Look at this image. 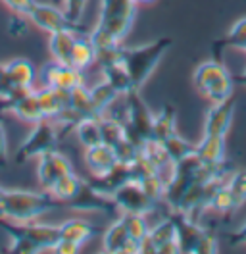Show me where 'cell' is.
I'll return each mask as SVG.
<instances>
[{
    "instance_id": "6da1fadb",
    "label": "cell",
    "mask_w": 246,
    "mask_h": 254,
    "mask_svg": "<svg viewBox=\"0 0 246 254\" xmlns=\"http://www.w3.org/2000/svg\"><path fill=\"white\" fill-rule=\"evenodd\" d=\"M135 12V0H100L98 21L89 35L96 48V62L112 56L116 48L122 47L133 27Z\"/></svg>"
},
{
    "instance_id": "7a4b0ae2",
    "label": "cell",
    "mask_w": 246,
    "mask_h": 254,
    "mask_svg": "<svg viewBox=\"0 0 246 254\" xmlns=\"http://www.w3.org/2000/svg\"><path fill=\"white\" fill-rule=\"evenodd\" d=\"M60 206L62 202L56 200L48 190L33 192V190L4 189L0 194V220H8L14 223L33 222Z\"/></svg>"
},
{
    "instance_id": "3957f363",
    "label": "cell",
    "mask_w": 246,
    "mask_h": 254,
    "mask_svg": "<svg viewBox=\"0 0 246 254\" xmlns=\"http://www.w3.org/2000/svg\"><path fill=\"white\" fill-rule=\"evenodd\" d=\"M173 45V41L169 37H160L152 43L140 45V47H120L116 48V58L125 65L129 77L133 81V87L140 91L144 87V83L150 79L154 69L158 67V64L162 62V58L166 56L169 47Z\"/></svg>"
},
{
    "instance_id": "277c9868",
    "label": "cell",
    "mask_w": 246,
    "mask_h": 254,
    "mask_svg": "<svg viewBox=\"0 0 246 254\" xmlns=\"http://www.w3.org/2000/svg\"><path fill=\"white\" fill-rule=\"evenodd\" d=\"M192 83L200 95L210 102H219L233 96L235 79L221 60H208L196 65L192 73Z\"/></svg>"
},
{
    "instance_id": "5b68a950",
    "label": "cell",
    "mask_w": 246,
    "mask_h": 254,
    "mask_svg": "<svg viewBox=\"0 0 246 254\" xmlns=\"http://www.w3.org/2000/svg\"><path fill=\"white\" fill-rule=\"evenodd\" d=\"M125 102V133L133 143L140 146L144 141L152 139L154 133V112L140 96V91L133 89L123 96Z\"/></svg>"
},
{
    "instance_id": "8992f818",
    "label": "cell",
    "mask_w": 246,
    "mask_h": 254,
    "mask_svg": "<svg viewBox=\"0 0 246 254\" xmlns=\"http://www.w3.org/2000/svg\"><path fill=\"white\" fill-rule=\"evenodd\" d=\"M175 227H177V245H179V253L183 254H215L219 253V245L217 239L202 229L196 220H190L188 216H184L181 212H173L171 214Z\"/></svg>"
},
{
    "instance_id": "52a82bcc",
    "label": "cell",
    "mask_w": 246,
    "mask_h": 254,
    "mask_svg": "<svg viewBox=\"0 0 246 254\" xmlns=\"http://www.w3.org/2000/svg\"><path fill=\"white\" fill-rule=\"evenodd\" d=\"M200 170H202V162L196 156V152L173 164V174L169 177L168 187H166V196H164V202L171 208V212L181 210V204H183L186 192L190 190V187L198 179Z\"/></svg>"
},
{
    "instance_id": "ba28073f",
    "label": "cell",
    "mask_w": 246,
    "mask_h": 254,
    "mask_svg": "<svg viewBox=\"0 0 246 254\" xmlns=\"http://www.w3.org/2000/svg\"><path fill=\"white\" fill-rule=\"evenodd\" d=\"M60 139V129L52 120H41L35 124L25 141L15 150V162H25L31 158H39L48 150H54Z\"/></svg>"
},
{
    "instance_id": "9c48e42d",
    "label": "cell",
    "mask_w": 246,
    "mask_h": 254,
    "mask_svg": "<svg viewBox=\"0 0 246 254\" xmlns=\"http://www.w3.org/2000/svg\"><path fill=\"white\" fill-rule=\"evenodd\" d=\"M29 21L33 25H37L39 29H43L46 33H56V31H63V29H71V31L77 33H87L79 23L71 21L67 14L54 6V4H48V2H37L31 6L29 14Z\"/></svg>"
},
{
    "instance_id": "30bf717a",
    "label": "cell",
    "mask_w": 246,
    "mask_h": 254,
    "mask_svg": "<svg viewBox=\"0 0 246 254\" xmlns=\"http://www.w3.org/2000/svg\"><path fill=\"white\" fill-rule=\"evenodd\" d=\"M112 200L122 214H144L148 216L156 202L144 192L137 179H129L112 192Z\"/></svg>"
},
{
    "instance_id": "8fae6325",
    "label": "cell",
    "mask_w": 246,
    "mask_h": 254,
    "mask_svg": "<svg viewBox=\"0 0 246 254\" xmlns=\"http://www.w3.org/2000/svg\"><path fill=\"white\" fill-rule=\"evenodd\" d=\"M41 79L45 87H52V89L65 91V93H71L73 89L85 85V75L81 69L67 65V64L56 62V60L45 64L41 67Z\"/></svg>"
},
{
    "instance_id": "7c38bea8",
    "label": "cell",
    "mask_w": 246,
    "mask_h": 254,
    "mask_svg": "<svg viewBox=\"0 0 246 254\" xmlns=\"http://www.w3.org/2000/svg\"><path fill=\"white\" fill-rule=\"evenodd\" d=\"M140 253L150 254H177L179 245H177V227L173 218L168 216L162 222H158L154 227H150L148 237L144 239Z\"/></svg>"
},
{
    "instance_id": "4fadbf2b",
    "label": "cell",
    "mask_w": 246,
    "mask_h": 254,
    "mask_svg": "<svg viewBox=\"0 0 246 254\" xmlns=\"http://www.w3.org/2000/svg\"><path fill=\"white\" fill-rule=\"evenodd\" d=\"M73 172V166L71 162L67 160L65 154L58 152L56 148L54 150H48L45 154L39 156V164H37V179H39V185L45 190H48L62 175Z\"/></svg>"
},
{
    "instance_id": "5bb4252c",
    "label": "cell",
    "mask_w": 246,
    "mask_h": 254,
    "mask_svg": "<svg viewBox=\"0 0 246 254\" xmlns=\"http://www.w3.org/2000/svg\"><path fill=\"white\" fill-rule=\"evenodd\" d=\"M235 108H237L235 96H229V98L219 100V102H212L210 110L206 112V118H204V135L227 137L231 124H233Z\"/></svg>"
},
{
    "instance_id": "9a60e30c",
    "label": "cell",
    "mask_w": 246,
    "mask_h": 254,
    "mask_svg": "<svg viewBox=\"0 0 246 254\" xmlns=\"http://www.w3.org/2000/svg\"><path fill=\"white\" fill-rule=\"evenodd\" d=\"M0 104H2L4 110L12 112L19 122H25V124H31V126H35V124H39L41 120H45L35 89L19 91V93L15 96H12L8 102H0Z\"/></svg>"
},
{
    "instance_id": "2e32d148",
    "label": "cell",
    "mask_w": 246,
    "mask_h": 254,
    "mask_svg": "<svg viewBox=\"0 0 246 254\" xmlns=\"http://www.w3.org/2000/svg\"><path fill=\"white\" fill-rule=\"evenodd\" d=\"M67 208H71L75 212H87V214H91V212H104V214H108L112 208H116V204H114L112 196L104 194L102 190L96 189L92 183L85 181L81 190H79V194L71 202H67Z\"/></svg>"
},
{
    "instance_id": "e0dca14e",
    "label": "cell",
    "mask_w": 246,
    "mask_h": 254,
    "mask_svg": "<svg viewBox=\"0 0 246 254\" xmlns=\"http://www.w3.org/2000/svg\"><path fill=\"white\" fill-rule=\"evenodd\" d=\"M85 164H87L92 177H104L118 164V156H116V150L112 146L100 143L85 148Z\"/></svg>"
},
{
    "instance_id": "ac0fdd59",
    "label": "cell",
    "mask_w": 246,
    "mask_h": 254,
    "mask_svg": "<svg viewBox=\"0 0 246 254\" xmlns=\"http://www.w3.org/2000/svg\"><path fill=\"white\" fill-rule=\"evenodd\" d=\"M17 229L21 233H25L27 237L43 251H52L54 245L60 241V225H48V223H39V222H25V223H15Z\"/></svg>"
},
{
    "instance_id": "d6986e66",
    "label": "cell",
    "mask_w": 246,
    "mask_h": 254,
    "mask_svg": "<svg viewBox=\"0 0 246 254\" xmlns=\"http://www.w3.org/2000/svg\"><path fill=\"white\" fill-rule=\"evenodd\" d=\"M98 64H100L102 79L108 81L122 96H125L129 91L135 89L133 87V81H131L127 69H125V65L116 58V54H112V56H108L104 60H100Z\"/></svg>"
},
{
    "instance_id": "ffe728a7",
    "label": "cell",
    "mask_w": 246,
    "mask_h": 254,
    "mask_svg": "<svg viewBox=\"0 0 246 254\" xmlns=\"http://www.w3.org/2000/svg\"><path fill=\"white\" fill-rule=\"evenodd\" d=\"M37 98H39V104H41V110H43L45 120H52L54 122L62 114V110L67 108L69 93L43 85L41 89H37Z\"/></svg>"
},
{
    "instance_id": "44dd1931",
    "label": "cell",
    "mask_w": 246,
    "mask_h": 254,
    "mask_svg": "<svg viewBox=\"0 0 246 254\" xmlns=\"http://www.w3.org/2000/svg\"><path fill=\"white\" fill-rule=\"evenodd\" d=\"M129 231L125 227L123 218H116L110 223V227L104 229L102 235V251L108 254H127V245H129Z\"/></svg>"
},
{
    "instance_id": "7402d4cb",
    "label": "cell",
    "mask_w": 246,
    "mask_h": 254,
    "mask_svg": "<svg viewBox=\"0 0 246 254\" xmlns=\"http://www.w3.org/2000/svg\"><path fill=\"white\" fill-rule=\"evenodd\" d=\"M6 67V73L10 81L14 83L15 89L19 91H29L35 87V79H37V71H35V65L25 60V58H14L10 62H4Z\"/></svg>"
},
{
    "instance_id": "603a6c76",
    "label": "cell",
    "mask_w": 246,
    "mask_h": 254,
    "mask_svg": "<svg viewBox=\"0 0 246 254\" xmlns=\"http://www.w3.org/2000/svg\"><path fill=\"white\" fill-rule=\"evenodd\" d=\"M77 35H81V33L71 31V29H63V31L50 33L48 48H50L52 60L71 65V50H73V45H75Z\"/></svg>"
},
{
    "instance_id": "cb8c5ba5",
    "label": "cell",
    "mask_w": 246,
    "mask_h": 254,
    "mask_svg": "<svg viewBox=\"0 0 246 254\" xmlns=\"http://www.w3.org/2000/svg\"><path fill=\"white\" fill-rule=\"evenodd\" d=\"M196 156L202 164L219 166L225 162V137L221 135H204L196 144Z\"/></svg>"
},
{
    "instance_id": "d4e9b609",
    "label": "cell",
    "mask_w": 246,
    "mask_h": 254,
    "mask_svg": "<svg viewBox=\"0 0 246 254\" xmlns=\"http://www.w3.org/2000/svg\"><path fill=\"white\" fill-rule=\"evenodd\" d=\"M100 229L94 227L89 220H83V218H69L60 225V235L63 239H69L77 245H85L87 241H91Z\"/></svg>"
},
{
    "instance_id": "484cf974",
    "label": "cell",
    "mask_w": 246,
    "mask_h": 254,
    "mask_svg": "<svg viewBox=\"0 0 246 254\" xmlns=\"http://www.w3.org/2000/svg\"><path fill=\"white\" fill-rule=\"evenodd\" d=\"M83 183H85V181H83L75 172H69V174L62 175L60 179L48 189V192H50L56 200H60L62 204H67V202H71L77 194H79Z\"/></svg>"
},
{
    "instance_id": "4316f807",
    "label": "cell",
    "mask_w": 246,
    "mask_h": 254,
    "mask_svg": "<svg viewBox=\"0 0 246 254\" xmlns=\"http://www.w3.org/2000/svg\"><path fill=\"white\" fill-rule=\"evenodd\" d=\"M177 133V112L171 104L162 106V110L154 114V133L152 137L158 141H168Z\"/></svg>"
},
{
    "instance_id": "83f0119b",
    "label": "cell",
    "mask_w": 246,
    "mask_h": 254,
    "mask_svg": "<svg viewBox=\"0 0 246 254\" xmlns=\"http://www.w3.org/2000/svg\"><path fill=\"white\" fill-rule=\"evenodd\" d=\"M94 62H96V48L92 45L91 37L85 35V33L77 35L75 45H73V50H71V65L81 69V71H85Z\"/></svg>"
},
{
    "instance_id": "f1b7e54d",
    "label": "cell",
    "mask_w": 246,
    "mask_h": 254,
    "mask_svg": "<svg viewBox=\"0 0 246 254\" xmlns=\"http://www.w3.org/2000/svg\"><path fill=\"white\" fill-rule=\"evenodd\" d=\"M225 48H239V50H245L246 52V17H241L239 21H235V25L229 29V33L223 39L215 41V56H221V52Z\"/></svg>"
},
{
    "instance_id": "f546056e",
    "label": "cell",
    "mask_w": 246,
    "mask_h": 254,
    "mask_svg": "<svg viewBox=\"0 0 246 254\" xmlns=\"http://www.w3.org/2000/svg\"><path fill=\"white\" fill-rule=\"evenodd\" d=\"M77 141L83 144L85 148L94 146V144L102 143V129H100V118L91 116V118H83L75 126Z\"/></svg>"
},
{
    "instance_id": "4dcf8cb0",
    "label": "cell",
    "mask_w": 246,
    "mask_h": 254,
    "mask_svg": "<svg viewBox=\"0 0 246 254\" xmlns=\"http://www.w3.org/2000/svg\"><path fill=\"white\" fill-rule=\"evenodd\" d=\"M67 106L75 112L79 118H91V116L100 118V114L94 108V102H92L91 89H87L85 85L77 87V89H73V91L69 93V102H67Z\"/></svg>"
},
{
    "instance_id": "1f68e13d",
    "label": "cell",
    "mask_w": 246,
    "mask_h": 254,
    "mask_svg": "<svg viewBox=\"0 0 246 254\" xmlns=\"http://www.w3.org/2000/svg\"><path fill=\"white\" fill-rule=\"evenodd\" d=\"M100 129H102V143L116 148L120 143H123L127 139V133H125V126L123 122L116 120L114 116H108L102 114L100 116Z\"/></svg>"
},
{
    "instance_id": "d6a6232c",
    "label": "cell",
    "mask_w": 246,
    "mask_h": 254,
    "mask_svg": "<svg viewBox=\"0 0 246 254\" xmlns=\"http://www.w3.org/2000/svg\"><path fill=\"white\" fill-rule=\"evenodd\" d=\"M91 96H92V102H94V108L102 116V114H106V112L112 108V104H114L122 95H120L108 81L102 79V81H98L91 89Z\"/></svg>"
},
{
    "instance_id": "836d02e7",
    "label": "cell",
    "mask_w": 246,
    "mask_h": 254,
    "mask_svg": "<svg viewBox=\"0 0 246 254\" xmlns=\"http://www.w3.org/2000/svg\"><path fill=\"white\" fill-rule=\"evenodd\" d=\"M123 222H125V227L129 231V237L133 241H137L138 245L142 247L144 239L148 237L150 233V225L146 222V216L144 214H122Z\"/></svg>"
},
{
    "instance_id": "e575fe53",
    "label": "cell",
    "mask_w": 246,
    "mask_h": 254,
    "mask_svg": "<svg viewBox=\"0 0 246 254\" xmlns=\"http://www.w3.org/2000/svg\"><path fill=\"white\" fill-rule=\"evenodd\" d=\"M210 208L215 210V212H219V214H233V212H237V210L241 208V204H239L237 198H235V194H233L231 189L227 187V181L215 190L214 198H212V202H210Z\"/></svg>"
},
{
    "instance_id": "d590c367",
    "label": "cell",
    "mask_w": 246,
    "mask_h": 254,
    "mask_svg": "<svg viewBox=\"0 0 246 254\" xmlns=\"http://www.w3.org/2000/svg\"><path fill=\"white\" fill-rule=\"evenodd\" d=\"M138 183H140V187L144 189V192L152 198L156 204H158V202H164L168 183H166V179H164L162 175H158L156 172H152V174L144 175L142 179H138Z\"/></svg>"
},
{
    "instance_id": "8d00e7d4",
    "label": "cell",
    "mask_w": 246,
    "mask_h": 254,
    "mask_svg": "<svg viewBox=\"0 0 246 254\" xmlns=\"http://www.w3.org/2000/svg\"><path fill=\"white\" fill-rule=\"evenodd\" d=\"M164 144H166V148H168L169 158L173 160V162H179V160H183L196 152V144L188 143V141L183 139L179 133H175L173 137H169L168 141H164Z\"/></svg>"
},
{
    "instance_id": "74e56055",
    "label": "cell",
    "mask_w": 246,
    "mask_h": 254,
    "mask_svg": "<svg viewBox=\"0 0 246 254\" xmlns=\"http://www.w3.org/2000/svg\"><path fill=\"white\" fill-rule=\"evenodd\" d=\"M227 187L231 189V192L235 194L237 202L243 206L246 202V168L243 170H237L229 175L227 179Z\"/></svg>"
},
{
    "instance_id": "f35d334b",
    "label": "cell",
    "mask_w": 246,
    "mask_h": 254,
    "mask_svg": "<svg viewBox=\"0 0 246 254\" xmlns=\"http://www.w3.org/2000/svg\"><path fill=\"white\" fill-rule=\"evenodd\" d=\"M19 93V89H15L14 83L10 81L4 64L0 62V102H8L12 96H15Z\"/></svg>"
},
{
    "instance_id": "ab89813d",
    "label": "cell",
    "mask_w": 246,
    "mask_h": 254,
    "mask_svg": "<svg viewBox=\"0 0 246 254\" xmlns=\"http://www.w3.org/2000/svg\"><path fill=\"white\" fill-rule=\"evenodd\" d=\"M60 2L63 4V12L67 14V17H69L71 21L79 23L89 0H60Z\"/></svg>"
},
{
    "instance_id": "60d3db41",
    "label": "cell",
    "mask_w": 246,
    "mask_h": 254,
    "mask_svg": "<svg viewBox=\"0 0 246 254\" xmlns=\"http://www.w3.org/2000/svg\"><path fill=\"white\" fill-rule=\"evenodd\" d=\"M29 17L23 16V14H14V16L10 17V21H8V33L12 35V37H21V35H25L27 29H29Z\"/></svg>"
},
{
    "instance_id": "b9f144b4",
    "label": "cell",
    "mask_w": 246,
    "mask_h": 254,
    "mask_svg": "<svg viewBox=\"0 0 246 254\" xmlns=\"http://www.w3.org/2000/svg\"><path fill=\"white\" fill-rule=\"evenodd\" d=\"M81 251V245H77L73 241H69V239H63L60 237V241L54 245V249H52V253L56 254H77Z\"/></svg>"
},
{
    "instance_id": "7bdbcfd3",
    "label": "cell",
    "mask_w": 246,
    "mask_h": 254,
    "mask_svg": "<svg viewBox=\"0 0 246 254\" xmlns=\"http://www.w3.org/2000/svg\"><path fill=\"white\" fill-rule=\"evenodd\" d=\"M14 14H23L27 16L31 10V6L35 4V0H2Z\"/></svg>"
},
{
    "instance_id": "ee69618b",
    "label": "cell",
    "mask_w": 246,
    "mask_h": 254,
    "mask_svg": "<svg viewBox=\"0 0 246 254\" xmlns=\"http://www.w3.org/2000/svg\"><path fill=\"white\" fill-rule=\"evenodd\" d=\"M8 164V135L6 129L0 124V166Z\"/></svg>"
},
{
    "instance_id": "f6af8a7d",
    "label": "cell",
    "mask_w": 246,
    "mask_h": 254,
    "mask_svg": "<svg viewBox=\"0 0 246 254\" xmlns=\"http://www.w3.org/2000/svg\"><path fill=\"white\" fill-rule=\"evenodd\" d=\"M231 245H246V220L241 223V227L233 233V237H231Z\"/></svg>"
},
{
    "instance_id": "bcb514c9",
    "label": "cell",
    "mask_w": 246,
    "mask_h": 254,
    "mask_svg": "<svg viewBox=\"0 0 246 254\" xmlns=\"http://www.w3.org/2000/svg\"><path fill=\"white\" fill-rule=\"evenodd\" d=\"M235 79V83H239V85H243V87H246V67L239 73V75H235L233 77Z\"/></svg>"
},
{
    "instance_id": "7dc6e473",
    "label": "cell",
    "mask_w": 246,
    "mask_h": 254,
    "mask_svg": "<svg viewBox=\"0 0 246 254\" xmlns=\"http://www.w3.org/2000/svg\"><path fill=\"white\" fill-rule=\"evenodd\" d=\"M137 4H148V2H154V0H135Z\"/></svg>"
},
{
    "instance_id": "c3c4849f",
    "label": "cell",
    "mask_w": 246,
    "mask_h": 254,
    "mask_svg": "<svg viewBox=\"0 0 246 254\" xmlns=\"http://www.w3.org/2000/svg\"><path fill=\"white\" fill-rule=\"evenodd\" d=\"M2 190H4V189H2V187H0V194H2Z\"/></svg>"
}]
</instances>
